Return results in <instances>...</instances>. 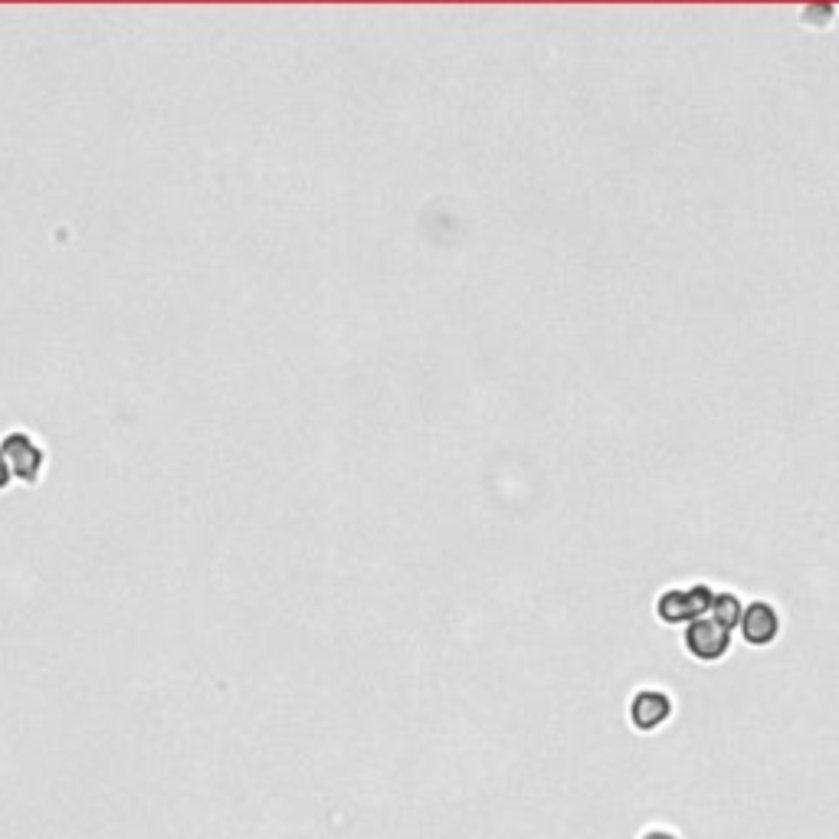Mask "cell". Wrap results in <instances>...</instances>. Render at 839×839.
<instances>
[{"mask_svg":"<svg viewBox=\"0 0 839 839\" xmlns=\"http://www.w3.org/2000/svg\"><path fill=\"white\" fill-rule=\"evenodd\" d=\"M685 643H689V649H692L695 656L715 659V656H722L725 646H728V626L718 623L715 617L712 620H699V623L689 626V633H685Z\"/></svg>","mask_w":839,"mask_h":839,"instance_id":"obj_1","label":"cell"},{"mask_svg":"<svg viewBox=\"0 0 839 839\" xmlns=\"http://www.w3.org/2000/svg\"><path fill=\"white\" fill-rule=\"evenodd\" d=\"M741 626H744V636H748L751 643H767L774 636V630H777L774 610L767 607V604H754Z\"/></svg>","mask_w":839,"mask_h":839,"instance_id":"obj_2","label":"cell"},{"mask_svg":"<svg viewBox=\"0 0 839 839\" xmlns=\"http://www.w3.org/2000/svg\"><path fill=\"white\" fill-rule=\"evenodd\" d=\"M666 715H669V702L663 699V695H656V692L640 695L636 705H633V718H636V725H640V728H653V725L663 722Z\"/></svg>","mask_w":839,"mask_h":839,"instance_id":"obj_3","label":"cell"},{"mask_svg":"<svg viewBox=\"0 0 839 839\" xmlns=\"http://www.w3.org/2000/svg\"><path fill=\"white\" fill-rule=\"evenodd\" d=\"M712 610H715V620H718V623H725V626H735L738 613H741V607H738V600H735V597H722V600H718V604H712Z\"/></svg>","mask_w":839,"mask_h":839,"instance_id":"obj_4","label":"cell"}]
</instances>
